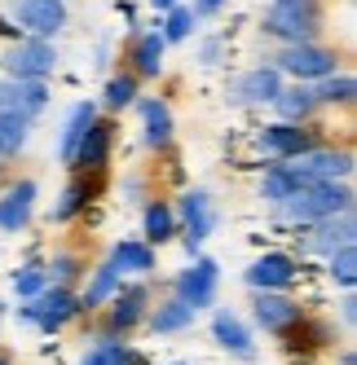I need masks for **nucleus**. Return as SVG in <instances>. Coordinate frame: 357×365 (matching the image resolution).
I'll return each instance as SVG.
<instances>
[{
    "instance_id": "obj_1",
    "label": "nucleus",
    "mask_w": 357,
    "mask_h": 365,
    "mask_svg": "<svg viewBox=\"0 0 357 365\" xmlns=\"http://www.w3.org/2000/svg\"><path fill=\"white\" fill-rule=\"evenodd\" d=\"M353 207H357V198L348 190V180H313V185L296 190L278 207V216L296 229H304V225H318V220H331V216H344Z\"/></svg>"
},
{
    "instance_id": "obj_2",
    "label": "nucleus",
    "mask_w": 357,
    "mask_h": 365,
    "mask_svg": "<svg viewBox=\"0 0 357 365\" xmlns=\"http://www.w3.org/2000/svg\"><path fill=\"white\" fill-rule=\"evenodd\" d=\"M265 36L283 40V44H318L322 31V5L318 0H273L261 18Z\"/></svg>"
},
{
    "instance_id": "obj_3",
    "label": "nucleus",
    "mask_w": 357,
    "mask_h": 365,
    "mask_svg": "<svg viewBox=\"0 0 357 365\" xmlns=\"http://www.w3.org/2000/svg\"><path fill=\"white\" fill-rule=\"evenodd\" d=\"M80 295L75 291H62V286H44V291L27 304H18V322L22 326H36L40 334H58L66 330L71 322H80Z\"/></svg>"
},
{
    "instance_id": "obj_4",
    "label": "nucleus",
    "mask_w": 357,
    "mask_h": 365,
    "mask_svg": "<svg viewBox=\"0 0 357 365\" xmlns=\"http://www.w3.org/2000/svg\"><path fill=\"white\" fill-rule=\"evenodd\" d=\"M269 66L278 75H291L296 84H318V80L340 71V58H336V48H326V44H283Z\"/></svg>"
},
{
    "instance_id": "obj_5",
    "label": "nucleus",
    "mask_w": 357,
    "mask_h": 365,
    "mask_svg": "<svg viewBox=\"0 0 357 365\" xmlns=\"http://www.w3.org/2000/svg\"><path fill=\"white\" fill-rule=\"evenodd\" d=\"M150 304H155V291H150L146 282H124L115 299L106 304V326H101L97 334H106V339H129L137 326H146V312Z\"/></svg>"
},
{
    "instance_id": "obj_6",
    "label": "nucleus",
    "mask_w": 357,
    "mask_h": 365,
    "mask_svg": "<svg viewBox=\"0 0 357 365\" xmlns=\"http://www.w3.org/2000/svg\"><path fill=\"white\" fill-rule=\"evenodd\" d=\"M300 277V259L287 251H265L247 264L243 282L251 286V295H287Z\"/></svg>"
},
{
    "instance_id": "obj_7",
    "label": "nucleus",
    "mask_w": 357,
    "mask_h": 365,
    "mask_svg": "<svg viewBox=\"0 0 357 365\" xmlns=\"http://www.w3.org/2000/svg\"><path fill=\"white\" fill-rule=\"evenodd\" d=\"M322 141L313 137L309 123H265L256 133V150L269 163H291V159H300V154H309Z\"/></svg>"
},
{
    "instance_id": "obj_8",
    "label": "nucleus",
    "mask_w": 357,
    "mask_h": 365,
    "mask_svg": "<svg viewBox=\"0 0 357 365\" xmlns=\"http://www.w3.org/2000/svg\"><path fill=\"white\" fill-rule=\"evenodd\" d=\"M216 291H221V264H216L212 255H194V264L172 277V295L181 299V304H190L194 312L212 308Z\"/></svg>"
},
{
    "instance_id": "obj_9",
    "label": "nucleus",
    "mask_w": 357,
    "mask_h": 365,
    "mask_svg": "<svg viewBox=\"0 0 357 365\" xmlns=\"http://www.w3.org/2000/svg\"><path fill=\"white\" fill-rule=\"evenodd\" d=\"M309 317V308H304L300 299H291V295H251V322H256L269 339H283Z\"/></svg>"
},
{
    "instance_id": "obj_10",
    "label": "nucleus",
    "mask_w": 357,
    "mask_h": 365,
    "mask_svg": "<svg viewBox=\"0 0 357 365\" xmlns=\"http://www.w3.org/2000/svg\"><path fill=\"white\" fill-rule=\"evenodd\" d=\"M5 71H9V80L44 84L49 75L58 71V48H54V40H18L9 53H5Z\"/></svg>"
},
{
    "instance_id": "obj_11",
    "label": "nucleus",
    "mask_w": 357,
    "mask_h": 365,
    "mask_svg": "<svg viewBox=\"0 0 357 365\" xmlns=\"http://www.w3.org/2000/svg\"><path fill=\"white\" fill-rule=\"evenodd\" d=\"M172 212H176V225H186V238H181L186 251L198 255V247L208 242V233L216 229V202H212V194L208 190H186Z\"/></svg>"
},
{
    "instance_id": "obj_12",
    "label": "nucleus",
    "mask_w": 357,
    "mask_h": 365,
    "mask_svg": "<svg viewBox=\"0 0 357 365\" xmlns=\"http://www.w3.org/2000/svg\"><path fill=\"white\" fill-rule=\"evenodd\" d=\"M340 247H357V216H353V212L300 229V251H304V255H322V259H326V255H336Z\"/></svg>"
},
{
    "instance_id": "obj_13",
    "label": "nucleus",
    "mask_w": 357,
    "mask_h": 365,
    "mask_svg": "<svg viewBox=\"0 0 357 365\" xmlns=\"http://www.w3.org/2000/svg\"><path fill=\"white\" fill-rule=\"evenodd\" d=\"M14 22L27 31V40H54L66 27V0H18Z\"/></svg>"
},
{
    "instance_id": "obj_14",
    "label": "nucleus",
    "mask_w": 357,
    "mask_h": 365,
    "mask_svg": "<svg viewBox=\"0 0 357 365\" xmlns=\"http://www.w3.org/2000/svg\"><path fill=\"white\" fill-rule=\"evenodd\" d=\"M278 93H283V75L269 62L243 71L238 80H229V101H234V106H269Z\"/></svg>"
},
{
    "instance_id": "obj_15",
    "label": "nucleus",
    "mask_w": 357,
    "mask_h": 365,
    "mask_svg": "<svg viewBox=\"0 0 357 365\" xmlns=\"http://www.w3.org/2000/svg\"><path fill=\"white\" fill-rule=\"evenodd\" d=\"M49 106V88L44 84H31V80H0V115L9 119H36L40 110Z\"/></svg>"
},
{
    "instance_id": "obj_16",
    "label": "nucleus",
    "mask_w": 357,
    "mask_h": 365,
    "mask_svg": "<svg viewBox=\"0 0 357 365\" xmlns=\"http://www.w3.org/2000/svg\"><path fill=\"white\" fill-rule=\"evenodd\" d=\"M291 168L309 180H348L353 176V154L348 150H331V145H318L309 154H300V159H291Z\"/></svg>"
},
{
    "instance_id": "obj_17",
    "label": "nucleus",
    "mask_w": 357,
    "mask_h": 365,
    "mask_svg": "<svg viewBox=\"0 0 357 365\" xmlns=\"http://www.w3.org/2000/svg\"><path fill=\"white\" fill-rule=\"evenodd\" d=\"M111 145H115V123L111 119H97L89 133H84V141H80V150H75V159H71V168L80 172V176H97L101 168L111 163Z\"/></svg>"
},
{
    "instance_id": "obj_18",
    "label": "nucleus",
    "mask_w": 357,
    "mask_h": 365,
    "mask_svg": "<svg viewBox=\"0 0 357 365\" xmlns=\"http://www.w3.org/2000/svg\"><path fill=\"white\" fill-rule=\"evenodd\" d=\"M36 194H40V185L31 176L14 180V185L5 190V198H0V233H22L27 229V220L36 212Z\"/></svg>"
},
{
    "instance_id": "obj_19",
    "label": "nucleus",
    "mask_w": 357,
    "mask_h": 365,
    "mask_svg": "<svg viewBox=\"0 0 357 365\" xmlns=\"http://www.w3.org/2000/svg\"><path fill=\"white\" fill-rule=\"evenodd\" d=\"M212 339H216V348H225L229 356H238V361L256 356V339H251L247 322L238 317V312H229V308L212 312Z\"/></svg>"
},
{
    "instance_id": "obj_20",
    "label": "nucleus",
    "mask_w": 357,
    "mask_h": 365,
    "mask_svg": "<svg viewBox=\"0 0 357 365\" xmlns=\"http://www.w3.org/2000/svg\"><path fill=\"white\" fill-rule=\"evenodd\" d=\"M84 277H89L84 291H75V295H80V312H84V317H93V312H101V308L115 299V291L124 286V273L111 264V259H101V264L93 273H84Z\"/></svg>"
},
{
    "instance_id": "obj_21",
    "label": "nucleus",
    "mask_w": 357,
    "mask_h": 365,
    "mask_svg": "<svg viewBox=\"0 0 357 365\" xmlns=\"http://www.w3.org/2000/svg\"><path fill=\"white\" fill-rule=\"evenodd\" d=\"M269 106L278 110V123H309L318 115V101H313V84H283Z\"/></svg>"
},
{
    "instance_id": "obj_22",
    "label": "nucleus",
    "mask_w": 357,
    "mask_h": 365,
    "mask_svg": "<svg viewBox=\"0 0 357 365\" xmlns=\"http://www.w3.org/2000/svg\"><path fill=\"white\" fill-rule=\"evenodd\" d=\"M176 229H181V225H176L172 202L150 198V202L141 207V242H146V247H164V242H172Z\"/></svg>"
},
{
    "instance_id": "obj_23",
    "label": "nucleus",
    "mask_w": 357,
    "mask_h": 365,
    "mask_svg": "<svg viewBox=\"0 0 357 365\" xmlns=\"http://www.w3.org/2000/svg\"><path fill=\"white\" fill-rule=\"evenodd\" d=\"M194 317H198V312H194L190 304H181L176 295H168V299H155V304H150L146 326L155 330V334H181V330L194 326Z\"/></svg>"
},
{
    "instance_id": "obj_24",
    "label": "nucleus",
    "mask_w": 357,
    "mask_h": 365,
    "mask_svg": "<svg viewBox=\"0 0 357 365\" xmlns=\"http://www.w3.org/2000/svg\"><path fill=\"white\" fill-rule=\"evenodd\" d=\"M137 110H141V137L150 150H168L172 145V110L164 106L159 97H146L137 101Z\"/></svg>"
},
{
    "instance_id": "obj_25",
    "label": "nucleus",
    "mask_w": 357,
    "mask_h": 365,
    "mask_svg": "<svg viewBox=\"0 0 357 365\" xmlns=\"http://www.w3.org/2000/svg\"><path fill=\"white\" fill-rule=\"evenodd\" d=\"M309 180H304L291 163H269L265 168V176H261V198L269 202V207H283L296 190H304Z\"/></svg>"
},
{
    "instance_id": "obj_26",
    "label": "nucleus",
    "mask_w": 357,
    "mask_h": 365,
    "mask_svg": "<svg viewBox=\"0 0 357 365\" xmlns=\"http://www.w3.org/2000/svg\"><path fill=\"white\" fill-rule=\"evenodd\" d=\"M111 264L124 273V277H146V273H155V264H159V255H155V247H146L141 238H124V242H115V251H111Z\"/></svg>"
},
{
    "instance_id": "obj_27",
    "label": "nucleus",
    "mask_w": 357,
    "mask_h": 365,
    "mask_svg": "<svg viewBox=\"0 0 357 365\" xmlns=\"http://www.w3.org/2000/svg\"><path fill=\"white\" fill-rule=\"evenodd\" d=\"M97 123V101H80V106H71L66 115V128H62V141H58V154H62V163L75 159V150H80L84 133Z\"/></svg>"
},
{
    "instance_id": "obj_28",
    "label": "nucleus",
    "mask_w": 357,
    "mask_h": 365,
    "mask_svg": "<svg viewBox=\"0 0 357 365\" xmlns=\"http://www.w3.org/2000/svg\"><path fill=\"white\" fill-rule=\"evenodd\" d=\"M80 365H141V356H137V348L129 344V339H106V334H97Z\"/></svg>"
},
{
    "instance_id": "obj_29",
    "label": "nucleus",
    "mask_w": 357,
    "mask_h": 365,
    "mask_svg": "<svg viewBox=\"0 0 357 365\" xmlns=\"http://www.w3.org/2000/svg\"><path fill=\"white\" fill-rule=\"evenodd\" d=\"M84 273H89V264H84L80 251H54V255H49V264H44V282L49 286H62V291H75V282H80Z\"/></svg>"
},
{
    "instance_id": "obj_30",
    "label": "nucleus",
    "mask_w": 357,
    "mask_h": 365,
    "mask_svg": "<svg viewBox=\"0 0 357 365\" xmlns=\"http://www.w3.org/2000/svg\"><path fill=\"white\" fill-rule=\"evenodd\" d=\"M164 53H168V44H164L159 31L137 36V44H133V75H137V80H141V75H159L164 71Z\"/></svg>"
},
{
    "instance_id": "obj_31",
    "label": "nucleus",
    "mask_w": 357,
    "mask_h": 365,
    "mask_svg": "<svg viewBox=\"0 0 357 365\" xmlns=\"http://www.w3.org/2000/svg\"><path fill=\"white\" fill-rule=\"evenodd\" d=\"M353 97H357V80L348 71H336V75H326V80L313 84L318 106H353Z\"/></svg>"
},
{
    "instance_id": "obj_32",
    "label": "nucleus",
    "mask_w": 357,
    "mask_h": 365,
    "mask_svg": "<svg viewBox=\"0 0 357 365\" xmlns=\"http://www.w3.org/2000/svg\"><path fill=\"white\" fill-rule=\"evenodd\" d=\"M89 202H93V180H89V176H75L71 185L62 190V198L54 202V220H58V225H71Z\"/></svg>"
},
{
    "instance_id": "obj_33",
    "label": "nucleus",
    "mask_w": 357,
    "mask_h": 365,
    "mask_svg": "<svg viewBox=\"0 0 357 365\" xmlns=\"http://www.w3.org/2000/svg\"><path fill=\"white\" fill-rule=\"evenodd\" d=\"M326 277L340 286V291H353L357 282V247H340L336 255H326Z\"/></svg>"
},
{
    "instance_id": "obj_34",
    "label": "nucleus",
    "mask_w": 357,
    "mask_h": 365,
    "mask_svg": "<svg viewBox=\"0 0 357 365\" xmlns=\"http://www.w3.org/2000/svg\"><path fill=\"white\" fill-rule=\"evenodd\" d=\"M9 282H14V295H18L22 304L36 299L44 286H49V282H44V264H40V259H27L22 269H14V277H9Z\"/></svg>"
},
{
    "instance_id": "obj_35",
    "label": "nucleus",
    "mask_w": 357,
    "mask_h": 365,
    "mask_svg": "<svg viewBox=\"0 0 357 365\" xmlns=\"http://www.w3.org/2000/svg\"><path fill=\"white\" fill-rule=\"evenodd\" d=\"M137 101V75H111L106 80V97H101V106L106 110H124V106H133Z\"/></svg>"
},
{
    "instance_id": "obj_36",
    "label": "nucleus",
    "mask_w": 357,
    "mask_h": 365,
    "mask_svg": "<svg viewBox=\"0 0 357 365\" xmlns=\"http://www.w3.org/2000/svg\"><path fill=\"white\" fill-rule=\"evenodd\" d=\"M190 31H194V14H190V5H172L168 9V22H164V44H181V40H190Z\"/></svg>"
},
{
    "instance_id": "obj_37",
    "label": "nucleus",
    "mask_w": 357,
    "mask_h": 365,
    "mask_svg": "<svg viewBox=\"0 0 357 365\" xmlns=\"http://www.w3.org/2000/svg\"><path fill=\"white\" fill-rule=\"evenodd\" d=\"M27 137H31V123L27 119H9V115H0V145H9L14 154L27 145Z\"/></svg>"
},
{
    "instance_id": "obj_38",
    "label": "nucleus",
    "mask_w": 357,
    "mask_h": 365,
    "mask_svg": "<svg viewBox=\"0 0 357 365\" xmlns=\"http://www.w3.org/2000/svg\"><path fill=\"white\" fill-rule=\"evenodd\" d=\"M221 58H225V40H203L198 62H203V66H221Z\"/></svg>"
},
{
    "instance_id": "obj_39",
    "label": "nucleus",
    "mask_w": 357,
    "mask_h": 365,
    "mask_svg": "<svg viewBox=\"0 0 357 365\" xmlns=\"http://www.w3.org/2000/svg\"><path fill=\"white\" fill-rule=\"evenodd\" d=\"M340 322H344L348 330H353V322H357V295H353V291L340 295Z\"/></svg>"
},
{
    "instance_id": "obj_40",
    "label": "nucleus",
    "mask_w": 357,
    "mask_h": 365,
    "mask_svg": "<svg viewBox=\"0 0 357 365\" xmlns=\"http://www.w3.org/2000/svg\"><path fill=\"white\" fill-rule=\"evenodd\" d=\"M225 5H229V0H194L190 14H194V18H212V14H221Z\"/></svg>"
},
{
    "instance_id": "obj_41",
    "label": "nucleus",
    "mask_w": 357,
    "mask_h": 365,
    "mask_svg": "<svg viewBox=\"0 0 357 365\" xmlns=\"http://www.w3.org/2000/svg\"><path fill=\"white\" fill-rule=\"evenodd\" d=\"M9 163H14V150H9V145H0V172H5Z\"/></svg>"
},
{
    "instance_id": "obj_42",
    "label": "nucleus",
    "mask_w": 357,
    "mask_h": 365,
    "mask_svg": "<svg viewBox=\"0 0 357 365\" xmlns=\"http://www.w3.org/2000/svg\"><path fill=\"white\" fill-rule=\"evenodd\" d=\"M150 5H155V9H164V14H168V9L176 5V0H150Z\"/></svg>"
},
{
    "instance_id": "obj_43",
    "label": "nucleus",
    "mask_w": 357,
    "mask_h": 365,
    "mask_svg": "<svg viewBox=\"0 0 357 365\" xmlns=\"http://www.w3.org/2000/svg\"><path fill=\"white\" fill-rule=\"evenodd\" d=\"M0 365H14V361H9V356H0Z\"/></svg>"
},
{
    "instance_id": "obj_44",
    "label": "nucleus",
    "mask_w": 357,
    "mask_h": 365,
    "mask_svg": "<svg viewBox=\"0 0 357 365\" xmlns=\"http://www.w3.org/2000/svg\"><path fill=\"white\" fill-rule=\"evenodd\" d=\"M0 322H5V304H0Z\"/></svg>"
}]
</instances>
